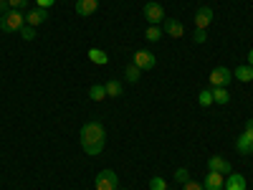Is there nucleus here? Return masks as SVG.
I'll return each mask as SVG.
<instances>
[{"label":"nucleus","mask_w":253,"mask_h":190,"mask_svg":"<svg viewBox=\"0 0 253 190\" xmlns=\"http://www.w3.org/2000/svg\"><path fill=\"white\" fill-rule=\"evenodd\" d=\"M79 142H81V150L96 157L104 152V144H107V130H104V124L99 122H86L81 127V132H79Z\"/></svg>","instance_id":"f257e3e1"},{"label":"nucleus","mask_w":253,"mask_h":190,"mask_svg":"<svg viewBox=\"0 0 253 190\" xmlns=\"http://www.w3.org/2000/svg\"><path fill=\"white\" fill-rule=\"evenodd\" d=\"M23 26H26V13L23 10L10 8L8 13L0 15V31H3V33H18Z\"/></svg>","instance_id":"f03ea898"},{"label":"nucleus","mask_w":253,"mask_h":190,"mask_svg":"<svg viewBox=\"0 0 253 190\" xmlns=\"http://www.w3.org/2000/svg\"><path fill=\"white\" fill-rule=\"evenodd\" d=\"M94 188L96 190H117L119 188V178L114 170H101L94 180Z\"/></svg>","instance_id":"7ed1b4c3"},{"label":"nucleus","mask_w":253,"mask_h":190,"mask_svg":"<svg viewBox=\"0 0 253 190\" xmlns=\"http://www.w3.org/2000/svg\"><path fill=\"white\" fill-rule=\"evenodd\" d=\"M144 18H147V23L150 26H160V23H165V8L160 5V3H155V0H150V3L144 5Z\"/></svg>","instance_id":"20e7f679"},{"label":"nucleus","mask_w":253,"mask_h":190,"mask_svg":"<svg viewBox=\"0 0 253 190\" xmlns=\"http://www.w3.org/2000/svg\"><path fill=\"white\" fill-rule=\"evenodd\" d=\"M230 79H233V71H228V66H215L213 71H210V76H208L210 89H215V87H228Z\"/></svg>","instance_id":"39448f33"},{"label":"nucleus","mask_w":253,"mask_h":190,"mask_svg":"<svg viewBox=\"0 0 253 190\" xmlns=\"http://www.w3.org/2000/svg\"><path fill=\"white\" fill-rule=\"evenodd\" d=\"M132 63L134 66H139L142 71H150V69H155V63H157V58H155V53L152 51H137L134 56H132Z\"/></svg>","instance_id":"423d86ee"},{"label":"nucleus","mask_w":253,"mask_h":190,"mask_svg":"<svg viewBox=\"0 0 253 190\" xmlns=\"http://www.w3.org/2000/svg\"><path fill=\"white\" fill-rule=\"evenodd\" d=\"M162 33L165 36H170V38H182L185 36V28L177 18H165V23H162Z\"/></svg>","instance_id":"0eeeda50"},{"label":"nucleus","mask_w":253,"mask_h":190,"mask_svg":"<svg viewBox=\"0 0 253 190\" xmlns=\"http://www.w3.org/2000/svg\"><path fill=\"white\" fill-rule=\"evenodd\" d=\"M208 170H213V173H220V175H230V162L225 160V157H220V155H213L208 160Z\"/></svg>","instance_id":"6e6552de"},{"label":"nucleus","mask_w":253,"mask_h":190,"mask_svg":"<svg viewBox=\"0 0 253 190\" xmlns=\"http://www.w3.org/2000/svg\"><path fill=\"white\" fill-rule=\"evenodd\" d=\"M210 23H213V8H208V5L198 8V13H195V28L208 31V26H210Z\"/></svg>","instance_id":"1a4fd4ad"},{"label":"nucleus","mask_w":253,"mask_h":190,"mask_svg":"<svg viewBox=\"0 0 253 190\" xmlns=\"http://www.w3.org/2000/svg\"><path fill=\"white\" fill-rule=\"evenodd\" d=\"M236 150L241 152V155H253V132H246L243 130V135L236 140Z\"/></svg>","instance_id":"9d476101"},{"label":"nucleus","mask_w":253,"mask_h":190,"mask_svg":"<svg viewBox=\"0 0 253 190\" xmlns=\"http://www.w3.org/2000/svg\"><path fill=\"white\" fill-rule=\"evenodd\" d=\"M76 15H81V18H89V15H94L96 13V8H99V0H76Z\"/></svg>","instance_id":"9b49d317"},{"label":"nucleus","mask_w":253,"mask_h":190,"mask_svg":"<svg viewBox=\"0 0 253 190\" xmlns=\"http://www.w3.org/2000/svg\"><path fill=\"white\" fill-rule=\"evenodd\" d=\"M46 20H48V10L46 8H33V10H28L26 13V23L28 26H41V23H46Z\"/></svg>","instance_id":"f8f14e48"},{"label":"nucleus","mask_w":253,"mask_h":190,"mask_svg":"<svg viewBox=\"0 0 253 190\" xmlns=\"http://www.w3.org/2000/svg\"><path fill=\"white\" fill-rule=\"evenodd\" d=\"M203 185H205V190H223L225 188V175L208 170V178L203 180Z\"/></svg>","instance_id":"ddd939ff"},{"label":"nucleus","mask_w":253,"mask_h":190,"mask_svg":"<svg viewBox=\"0 0 253 190\" xmlns=\"http://www.w3.org/2000/svg\"><path fill=\"white\" fill-rule=\"evenodd\" d=\"M223 190H248V180L241 173H230L225 178V188Z\"/></svg>","instance_id":"4468645a"},{"label":"nucleus","mask_w":253,"mask_h":190,"mask_svg":"<svg viewBox=\"0 0 253 190\" xmlns=\"http://www.w3.org/2000/svg\"><path fill=\"white\" fill-rule=\"evenodd\" d=\"M89 61L91 63H96V66H107L109 63V56H107V51H101V48H89Z\"/></svg>","instance_id":"2eb2a0df"},{"label":"nucleus","mask_w":253,"mask_h":190,"mask_svg":"<svg viewBox=\"0 0 253 190\" xmlns=\"http://www.w3.org/2000/svg\"><path fill=\"white\" fill-rule=\"evenodd\" d=\"M233 79H238V81L248 84V81H253V69L248 66V63H241V66L233 71Z\"/></svg>","instance_id":"dca6fc26"},{"label":"nucleus","mask_w":253,"mask_h":190,"mask_svg":"<svg viewBox=\"0 0 253 190\" xmlns=\"http://www.w3.org/2000/svg\"><path fill=\"white\" fill-rule=\"evenodd\" d=\"M124 76H126V81H129V84H137L139 76H142V69L134 66V63H126V66H124Z\"/></svg>","instance_id":"f3484780"},{"label":"nucleus","mask_w":253,"mask_h":190,"mask_svg":"<svg viewBox=\"0 0 253 190\" xmlns=\"http://www.w3.org/2000/svg\"><path fill=\"white\" fill-rule=\"evenodd\" d=\"M104 89H107V96L109 99H117V96H122V81H107L104 84Z\"/></svg>","instance_id":"a211bd4d"},{"label":"nucleus","mask_w":253,"mask_h":190,"mask_svg":"<svg viewBox=\"0 0 253 190\" xmlns=\"http://www.w3.org/2000/svg\"><path fill=\"white\" fill-rule=\"evenodd\" d=\"M213 101H215V104H228V101H230L228 87H215V89H213Z\"/></svg>","instance_id":"6ab92c4d"},{"label":"nucleus","mask_w":253,"mask_h":190,"mask_svg":"<svg viewBox=\"0 0 253 190\" xmlns=\"http://www.w3.org/2000/svg\"><path fill=\"white\" fill-rule=\"evenodd\" d=\"M165 33H162V26H147V33H144V38L150 41V44H157V41L162 38Z\"/></svg>","instance_id":"aec40b11"},{"label":"nucleus","mask_w":253,"mask_h":190,"mask_svg":"<svg viewBox=\"0 0 253 190\" xmlns=\"http://www.w3.org/2000/svg\"><path fill=\"white\" fill-rule=\"evenodd\" d=\"M89 99H91V101H101V99H107V89H104V84H94V87L89 89Z\"/></svg>","instance_id":"412c9836"},{"label":"nucleus","mask_w":253,"mask_h":190,"mask_svg":"<svg viewBox=\"0 0 253 190\" xmlns=\"http://www.w3.org/2000/svg\"><path fill=\"white\" fill-rule=\"evenodd\" d=\"M198 104H200V107H210V104H215L213 101V89H203L198 94Z\"/></svg>","instance_id":"4be33fe9"},{"label":"nucleus","mask_w":253,"mask_h":190,"mask_svg":"<svg viewBox=\"0 0 253 190\" xmlns=\"http://www.w3.org/2000/svg\"><path fill=\"white\" fill-rule=\"evenodd\" d=\"M18 33H20V38H23V41H36V28H33V26H28V23H26L23 28H20Z\"/></svg>","instance_id":"5701e85b"},{"label":"nucleus","mask_w":253,"mask_h":190,"mask_svg":"<svg viewBox=\"0 0 253 190\" xmlns=\"http://www.w3.org/2000/svg\"><path fill=\"white\" fill-rule=\"evenodd\" d=\"M175 180H177L180 185L190 180V173H187V167H177V170H175Z\"/></svg>","instance_id":"b1692460"},{"label":"nucleus","mask_w":253,"mask_h":190,"mask_svg":"<svg viewBox=\"0 0 253 190\" xmlns=\"http://www.w3.org/2000/svg\"><path fill=\"white\" fill-rule=\"evenodd\" d=\"M150 190H167L165 178H152V180H150Z\"/></svg>","instance_id":"393cba45"},{"label":"nucleus","mask_w":253,"mask_h":190,"mask_svg":"<svg viewBox=\"0 0 253 190\" xmlns=\"http://www.w3.org/2000/svg\"><path fill=\"white\" fill-rule=\"evenodd\" d=\"M182 190H205V185L198 180H187V183H182Z\"/></svg>","instance_id":"a878e982"},{"label":"nucleus","mask_w":253,"mask_h":190,"mask_svg":"<svg viewBox=\"0 0 253 190\" xmlns=\"http://www.w3.org/2000/svg\"><path fill=\"white\" fill-rule=\"evenodd\" d=\"M8 5L15 8V10H26L28 8V0H8Z\"/></svg>","instance_id":"bb28decb"},{"label":"nucleus","mask_w":253,"mask_h":190,"mask_svg":"<svg viewBox=\"0 0 253 190\" xmlns=\"http://www.w3.org/2000/svg\"><path fill=\"white\" fill-rule=\"evenodd\" d=\"M205 38H208V31H203V28H195V36H193V41H195V44H205Z\"/></svg>","instance_id":"cd10ccee"},{"label":"nucleus","mask_w":253,"mask_h":190,"mask_svg":"<svg viewBox=\"0 0 253 190\" xmlns=\"http://www.w3.org/2000/svg\"><path fill=\"white\" fill-rule=\"evenodd\" d=\"M36 5H38V8H46V10H48L51 5H56V0H36Z\"/></svg>","instance_id":"c85d7f7f"},{"label":"nucleus","mask_w":253,"mask_h":190,"mask_svg":"<svg viewBox=\"0 0 253 190\" xmlns=\"http://www.w3.org/2000/svg\"><path fill=\"white\" fill-rule=\"evenodd\" d=\"M10 10V5H8V0H0V15L3 13H8Z\"/></svg>","instance_id":"c756f323"},{"label":"nucleus","mask_w":253,"mask_h":190,"mask_svg":"<svg viewBox=\"0 0 253 190\" xmlns=\"http://www.w3.org/2000/svg\"><path fill=\"white\" fill-rule=\"evenodd\" d=\"M246 132H253V117L246 119Z\"/></svg>","instance_id":"7c9ffc66"},{"label":"nucleus","mask_w":253,"mask_h":190,"mask_svg":"<svg viewBox=\"0 0 253 190\" xmlns=\"http://www.w3.org/2000/svg\"><path fill=\"white\" fill-rule=\"evenodd\" d=\"M248 66H251V69H253V48H251V51H248Z\"/></svg>","instance_id":"2f4dec72"},{"label":"nucleus","mask_w":253,"mask_h":190,"mask_svg":"<svg viewBox=\"0 0 253 190\" xmlns=\"http://www.w3.org/2000/svg\"><path fill=\"white\" fill-rule=\"evenodd\" d=\"M117 190H119V188H117Z\"/></svg>","instance_id":"473e14b6"}]
</instances>
